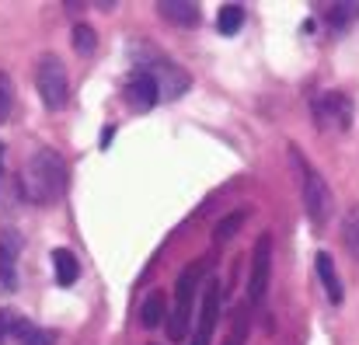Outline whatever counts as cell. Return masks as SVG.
<instances>
[{
  "mask_svg": "<svg viewBox=\"0 0 359 345\" xmlns=\"http://www.w3.org/2000/svg\"><path fill=\"white\" fill-rule=\"evenodd\" d=\"M21 189L25 199L35 206H53L67 192V161L53 147H39L21 171Z\"/></svg>",
  "mask_w": 359,
  "mask_h": 345,
  "instance_id": "cell-1",
  "label": "cell"
},
{
  "mask_svg": "<svg viewBox=\"0 0 359 345\" xmlns=\"http://www.w3.org/2000/svg\"><path fill=\"white\" fill-rule=\"evenodd\" d=\"M203 286V262H189L175 283V307L168 311V339L185 342L196 318V293Z\"/></svg>",
  "mask_w": 359,
  "mask_h": 345,
  "instance_id": "cell-2",
  "label": "cell"
},
{
  "mask_svg": "<svg viewBox=\"0 0 359 345\" xmlns=\"http://www.w3.org/2000/svg\"><path fill=\"white\" fill-rule=\"evenodd\" d=\"M293 161H297L300 171H304V206H307V220L318 230H325L328 220H332V213H335V196H332L328 182H325L314 168L304 164V157H300L297 150H293Z\"/></svg>",
  "mask_w": 359,
  "mask_h": 345,
  "instance_id": "cell-3",
  "label": "cell"
},
{
  "mask_svg": "<svg viewBox=\"0 0 359 345\" xmlns=\"http://www.w3.org/2000/svg\"><path fill=\"white\" fill-rule=\"evenodd\" d=\"M35 88H39L46 109L56 112V109L67 105V98H70V77H67V67H63L60 56H53V53L39 56V63H35Z\"/></svg>",
  "mask_w": 359,
  "mask_h": 345,
  "instance_id": "cell-4",
  "label": "cell"
},
{
  "mask_svg": "<svg viewBox=\"0 0 359 345\" xmlns=\"http://www.w3.org/2000/svg\"><path fill=\"white\" fill-rule=\"evenodd\" d=\"M136 70H147L154 81H157V88H161V98H182L185 91H189V74L178 67V63H171L168 56H161L157 49H147V60H136Z\"/></svg>",
  "mask_w": 359,
  "mask_h": 345,
  "instance_id": "cell-5",
  "label": "cell"
},
{
  "mask_svg": "<svg viewBox=\"0 0 359 345\" xmlns=\"http://www.w3.org/2000/svg\"><path fill=\"white\" fill-rule=\"evenodd\" d=\"M311 112H314L318 129L339 126V129L346 133V129L353 126V98H349V95H342V91H325V95L311 105Z\"/></svg>",
  "mask_w": 359,
  "mask_h": 345,
  "instance_id": "cell-6",
  "label": "cell"
},
{
  "mask_svg": "<svg viewBox=\"0 0 359 345\" xmlns=\"http://www.w3.org/2000/svg\"><path fill=\"white\" fill-rule=\"evenodd\" d=\"M217 318H220V283L217 279H206L203 283V300H199V311H196L192 342L189 345H210L213 328H217Z\"/></svg>",
  "mask_w": 359,
  "mask_h": 345,
  "instance_id": "cell-7",
  "label": "cell"
},
{
  "mask_svg": "<svg viewBox=\"0 0 359 345\" xmlns=\"http://www.w3.org/2000/svg\"><path fill=\"white\" fill-rule=\"evenodd\" d=\"M269 276H272V237L262 234L255 241V251H251V279H248V293L255 304L265 300L269 293Z\"/></svg>",
  "mask_w": 359,
  "mask_h": 345,
  "instance_id": "cell-8",
  "label": "cell"
},
{
  "mask_svg": "<svg viewBox=\"0 0 359 345\" xmlns=\"http://www.w3.org/2000/svg\"><path fill=\"white\" fill-rule=\"evenodd\" d=\"M122 98H126V105L133 112H147V109H154L161 102V88H157V81L147 70H136L133 67V74L122 84Z\"/></svg>",
  "mask_w": 359,
  "mask_h": 345,
  "instance_id": "cell-9",
  "label": "cell"
},
{
  "mask_svg": "<svg viewBox=\"0 0 359 345\" xmlns=\"http://www.w3.org/2000/svg\"><path fill=\"white\" fill-rule=\"evenodd\" d=\"M157 14L168 25H175V28H196L199 18H203L199 4H192V0H161L157 4Z\"/></svg>",
  "mask_w": 359,
  "mask_h": 345,
  "instance_id": "cell-10",
  "label": "cell"
},
{
  "mask_svg": "<svg viewBox=\"0 0 359 345\" xmlns=\"http://www.w3.org/2000/svg\"><path fill=\"white\" fill-rule=\"evenodd\" d=\"M18 248H21V237L14 230H4L0 234V283H4V290H14V283H18V272H14Z\"/></svg>",
  "mask_w": 359,
  "mask_h": 345,
  "instance_id": "cell-11",
  "label": "cell"
},
{
  "mask_svg": "<svg viewBox=\"0 0 359 345\" xmlns=\"http://www.w3.org/2000/svg\"><path fill=\"white\" fill-rule=\"evenodd\" d=\"M318 279H321V286H325V297H328V304H342V279H339V272H335V258L328 255V251H321L318 255Z\"/></svg>",
  "mask_w": 359,
  "mask_h": 345,
  "instance_id": "cell-12",
  "label": "cell"
},
{
  "mask_svg": "<svg viewBox=\"0 0 359 345\" xmlns=\"http://www.w3.org/2000/svg\"><path fill=\"white\" fill-rule=\"evenodd\" d=\"M140 321H143V328H157V325L168 321V300H164L161 290L147 293V300H143V307H140Z\"/></svg>",
  "mask_w": 359,
  "mask_h": 345,
  "instance_id": "cell-13",
  "label": "cell"
},
{
  "mask_svg": "<svg viewBox=\"0 0 359 345\" xmlns=\"http://www.w3.org/2000/svg\"><path fill=\"white\" fill-rule=\"evenodd\" d=\"M53 269H56V283H60V286H74V283L81 279V265H77L74 251L56 248V251H53Z\"/></svg>",
  "mask_w": 359,
  "mask_h": 345,
  "instance_id": "cell-14",
  "label": "cell"
},
{
  "mask_svg": "<svg viewBox=\"0 0 359 345\" xmlns=\"http://www.w3.org/2000/svg\"><path fill=\"white\" fill-rule=\"evenodd\" d=\"M325 7V18L332 28H346L359 18V0H342V4H321Z\"/></svg>",
  "mask_w": 359,
  "mask_h": 345,
  "instance_id": "cell-15",
  "label": "cell"
},
{
  "mask_svg": "<svg viewBox=\"0 0 359 345\" xmlns=\"http://www.w3.org/2000/svg\"><path fill=\"white\" fill-rule=\"evenodd\" d=\"M342 244H346L349 258L359 262V203H353L342 217Z\"/></svg>",
  "mask_w": 359,
  "mask_h": 345,
  "instance_id": "cell-16",
  "label": "cell"
},
{
  "mask_svg": "<svg viewBox=\"0 0 359 345\" xmlns=\"http://www.w3.org/2000/svg\"><path fill=\"white\" fill-rule=\"evenodd\" d=\"M11 335L18 339V345H53V335L46 328H35L32 321H21V318H14Z\"/></svg>",
  "mask_w": 359,
  "mask_h": 345,
  "instance_id": "cell-17",
  "label": "cell"
},
{
  "mask_svg": "<svg viewBox=\"0 0 359 345\" xmlns=\"http://www.w3.org/2000/svg\"><path fill=\"white\" fill-rule=\"evenodd\" d=\"M241 25H244V4H224L220 14H217V28H220V35H238Z\"/></svg>",
  "mask_w": 359,
  "mask_h": 345,
  "instance_id": "cell-18",
  "label": "cell"
},
{
  "mask_svg": "<svg viewBox=\"0 0 359 345\" xmlns=\"http://www.w3.org/2000/svg\"><path fill=\"white\" fill-rule=\"evenodd\" d=\"M74 49H77L81 56H91V53L98 49V35H95L91 25H74Z\"/></svg>",
  "mask_w": 359,
  "mask_h": 345,
  "instance_id": "cell-19",
  "label": "cell"
},
{
  "mask_svg": "<svg viewBox=\"0 0 359 345\" xmlns=\"http://www.w3.org/2000/svg\"><path fill=\"white\" fill-rule=\"evenodd\" d=\"M244 217H248L244 210H238V213H231V217H224V220L217 224V234H213V241H217V244H227V241H231V237L238 234L241 224H244Z\"/></svg>",
  "mask_w": 359,
  "mask_h": 345,
  "instance_id": "cell-20",
  "label": "cell"
},
{
  "mask_svg": "<svg viewBox=\"0 0 359 345\" xmlns=\"http://www.w3.org/2000/svg\"><path fill=\"white\" fill-rule=\"evenodd\" d=\"M248 325H251L248 307H238V311H234V332L227 335V345H244L248 342Z\"/></svg>",
  "mask_w": 359,
  "mask_h": 345,
  "instance_id": "cell-21",
  "label": "cell"
},
{
  "mask_svg": "<svg viewBox=\"0 0 359 345\" xmlns=\"http://www.w3.org/2000/svg\"><path fill=\"white\" fill-rule=\"evenodd\" d=\"M11 105H14V88H11V77H7V74H0V122L7 119Z\"/></svg>",
  "mask_w": 359,
  "mask_h": 345,
  "instance_id": "cell-22",
  "label": "cell"
},
{
  "mask_svg": "<svg viewBox=\"0 0 359 345\" xmlns=\"http://www.w3.org/2000/svg\"><path fill=\"white\" fill-rule=\"evenodd\" d=\"M11 328H14V314H11V311H0V345L11 335Z\"/></svg>",
  "mask_w": 359,
  "mask_h": 345,
  "instance_id": "cell-23",
  "label": "cell"
},
{
  "mask_svg": "<svg viewBox=\"0 0 359 345\" xmlns=\"http://www.w3.org/2000/svg\"><path fill=\"white\" fill-rule=\"evenodd\" d=\"M0 161H4V143H0Z\"/></svg>",
  "mask_w": 359,
  "mask_h": 345,
  "instance_id": "cell-24",
  "label": "cell"
}]
</instances>
